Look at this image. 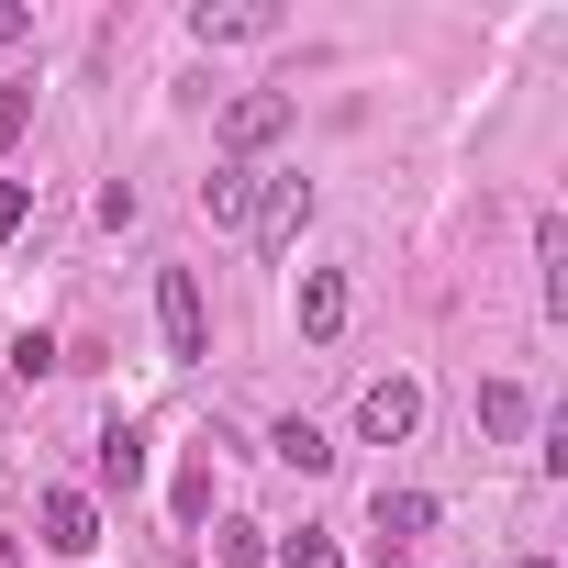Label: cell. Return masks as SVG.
Here are the masks:
<instances>
[{
  "label": "cell",
  "instance_id": "52a82bcc",
  "mask_svg": "<svg viewBox=\"0 0 568 568\" xmlns=\"http://www.w3.org/2000/svg\"><path fill=\"white\" fill-rule=\"evenodd\" d=\"M346 313H357L346 267H302V291H291V324H302V346H335V335H346Z\"/></svg>",
  "mask_w": 568,
  "mask_h": 568
},
{
  "label": "cell",
  "instance_id": "7a4b0ae2",
  "mask_svg": "<svg viewBox=\"0 0 568 568\" xmlns=\"http://www.w3.org/2000/svg\"><path fill=\"white\" fill-rule=\"evenodd\" d=\"M413 435H424V379L413 368H379L357 390V446H413Z\"/></svg>",
  "mask_w": 568,
  "mask_h": 568
},
{
  "label": "cell",
  "instance_id": "8fae6325",
  "mask_svg": "<svg viewBox=\"0 0 568 568\" xmlns=\"http://www.w3.org/2000/svg\"><path fill=\"white\" fill-rule=\"evenodd\" d=\"M479 435L490 446H535V390L524 379H479Z\"/></svg>",
  "mask_w": 568,
  "mask_h": 568
},
{
  "label": "cell",
  "instance_id": "6da1fadb",
  "mask_svg": "<svg viewBox=\"0 0 568 568\" xmlns=\"http://www.w3.org/2000/svg\"><path fill=\"white\" fill-rule=\"evenodd\" d=\"M291 123H302V101H291V90H234L212 134H223V156H234V168H256V156L291 134Z\"/></svg>",
  "mask_w": 568,
  "mask_h": 568
},
{
  "label": "cell",
  "instance_id": "277c9868",
  "mask_svg": "<svg viewBox=\"0 0 568 568\" xmlns=\"http://www.w3.org/2000/svg\"><path fill=\"white\" fill-rule=\"evenodd\" d=\"M435 524H446L435 490H413V479H379V490H368V535H379V557H413Z\"/></svg>",
  "mask_w": 568,
  "mask_h": 568
},
{
  "label": "cell",
  "instance_id": "e0dca14e",
  "mask_svg": "<svg viewBox=\"0 0 568 568\" xmlns=\"http://www.w3.org/2000/svg\"><path fill=\"white\" fill-rule=\"evenodd\" d=\"M23 223H34V179H0V245H12Z\"/></svg>",
  "mask_w": 568,
  "mask_h": 568
},
{
  "label": "cell",
  "instance_id": "4fadbf2b",
  "mask_svg": "<svg viewBox=\"0 0 568 568\" xmlns=\"http://www.w3.org/2000/svg\"><path fill=\"white\" fill-rule=\"evenodd\" d=\"M267 568H346V546H335L324 524H302V535H278V546H267Z\"/></svg>",
  "mask_w": 568,
  "mask_h": 568
},
{
  "label": "cell",
  "instance_id": "3957f363",
  "mask_svg": "<svg viewBox=\"0 0 568 568\" xmlns=\"http://www.w3.org/2000/svg\"><path fill=\"white\" fill-rule=\"evenodd\" d=\"M156 335H168V368H201L212 357V313H201V278L190 267H156Z\"/></svg>",
  "mask_w": 568,
  "mask_h": 568
},
{
  "label": "cell",
  "instance_id": "8992f818",
  "mask_svg": "<svg viewBox=\"0 0 568 568\" xmlns=\"http://www.w3.org/2000/svg\"><path fill=\"white\" fill-rule=\"evenodd\" d=\"M34 546H45V557H90V546H101V501L68 490V479L34 490Z\"/></svg>",
  "mask_w": 568,
  "mask_h": 568
},
{
  "label": "cell",
  "instance_id": "2e32d148",
  "mask_svg": "<svg viewBox=\"0 0 568 568\" xmlns=\"http://www.w3.org/2000/svg\"><path fill=\"white\" fill-rule=\"evenodd\" d=\"M23 123H34V79H12V90H0V156L23 145Z\"/></svg>",
  "mask_w": 568,
  "mask_h": 568
},
{
  "label": "cell",
  "instance_id": "5bb4252c",
  "mask_svg": "<svg viewBox=\"0 0 568 568\" xmlns=\"http://www.w3.org/2000/svg\"><path fill=\"white\" fill-rule=\"evenodd\" d=\"M212 557H223V568H267V524H245V513L212 524Z\"/></svg>",
  "mask_w": 568,
  "mask_h": 568
},
{
  "label": "cell",
  "instance_id": "9c48e42d",
  "mask_svg": "<svg viewBox=\"0 0 568 568\" xmlns=\"http://www.w3.org/2000/svg\"><path fill=\"white\" fill-rule=\"evenodd\" d=\"M267 457H278V468H291V479H324V468H335L346 446H335V435H324L313 413H278V424H267Z\"/></svg>",
  "mask_w": 568,
  "mask_h": 568
},
{
  "label": "cell",
  "instance_id": "ba28073f",
  "mask_svg": "<svg viewBox=\"0 0 568 568\" xmlns=\"http://www.w3.org/2000/svg\"><path fill=\"white\" fill-rule=\"evenodd\" d=\"M256 190H267V168H234V156H212V179H201L190 201H201V223H212V234H245V223H256Z\"/></svg>",
  "mask_w": 568,
  "mask_h": 568
},
{
  "label": "cell",
  "instance_id": "d6986e66",
  "mask_svg": "<svg viewBox=\"0 0 568 568\" xmlns=\"http://www.w3.org/2000/svg\"><path fill=\"white\" fill-rule=\"evenodd\" d=\"M0 568H23V535H12V524H0Z\"/></svg>",
  "mask_w": 568,
  "mask_h": 568
},
{
  "label": "cell",
  "instance_id": "7c38bea8",
  "mask_svg": "<svg viewBox=\"0 0 568 568\" xmlns=\"http://www.w3.org/2000/svg\"><path fill=\"white\" fill-rule=\"evenodd\" d=\"M90 479H101V490H145V435H134V424H101V435H90ZM101 490H90V501H101Z\"/></svg>",
  "mask_w": 568,
  "mask_h": 568
},
{
  "label": "cell",
  "instance_id": "5b68a950",
  "mask_svg": "<svg viewBox=\"0 0 568 568\" xmlns=\"http://www.w3.org/2000/svg\"><path fill=\"white\" fill-rule=\"evenodd\" d=\"M313 201H324V190H313L302 168H267V190H256V223H245V234H256L267 256H291V245H302V223H313Z\"/></svg>",
  "mask_w": 568,
  "mask_h": 568
},
{
  "label": "cell",
  "instance_id": "ffe728a7",
  "mask_svg": "<svg viewBox=\"0 0 568 568\" xmlns=\"http://www.w3.org/2000/svg\"><path fill=\"white\" fill-rule=\"evenodd\" d=\"M524 568H557V557H524Z\"/></svg>",
  "mask_w": 568,
  "mask_h": 568
},
{
  "label": "cell",
  "instance_id": "ac0fdd59",
  "mask_svg": "<svg viewBox=\"0 0 568 568\" xmlns=\"http://www.w3.org/2000/svg\"><path fill=\"white\" fill-rule=\"evenodd\" d=\"M12 45H34V12H23V0H0V57H12Z\"/></svg>",
  "mask_w": 568,
  "mask_h": 568
},
{
  "label": "cell",
  "instance_id": "9a60e30c",
  "mask_svg": "<svg viewBox=\"0 0 568 568\" xmlns=\"http://www.w3.org/2000/svg\"><path fill=\"white\" fill-rule=\"evenodd\" d=\"M57 368H68V357H57V335H12V379H23V390H34V379H57Z\"/></svg>",
  "mask_w": 568,
  "mask_h": 568
},
{
  "label": "cell",
  "instance_id": "30bf717a",
  "mask_svg": "<svg viewBox=\"0 0 568 568\" xmlns=\"http://www.w3.org/2000/svg\"><path fill=\"white\" fill-rule=\"evenodd\" d=\"M267 34H278V0H234V12L201 0L190 12V45H267Z\"/></svg>",
  "mask_w": 568,
  "mask_h": 568
}]
</instances>
